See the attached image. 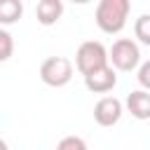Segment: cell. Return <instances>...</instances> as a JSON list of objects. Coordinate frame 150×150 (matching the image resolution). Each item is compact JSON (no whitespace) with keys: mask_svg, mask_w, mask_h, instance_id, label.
<instances>
[{"mask_svg":"<svg viewBox=\"0 0 150 150\" xmlns=\"http://www.w3.org/2000/svg\"><path fill=\"white\" fill-rule=\"evenodd\" d=\"M105 66H110V49H105L103 42L87 40V42H82L77 47V52H75V68L80 70L82 77L91 75V73H96V70H101Z\"/></svg>","mask_w":150,"mask_h":150,"instance_id":"obj_2","label":"cell"},{"mask_svg":"<svg viewBox=\"0 0 150 150\" xmlns=\"http://www.w3.org/2000/svg\"><path fill=\"white\" fill-rule=\"evenodd\" d=\"M14 52V40L7 28H0V61H9Z\"/></svg>","mask_w":150,"mask_h":150,"instance_id":"obj_11","label":"cell"},{"mask_svg":"<svg viewBox=\"0 0 150 150\" xmlns=\"http://www.w3.org/2000/svg\"><path fill=\"white\" fill-rule=\"evenodd\" d=\"M63 14V2L61 0H40L38 7H35V16H38V23L42 26H54Z\"/></svg>","mask_w":150,"mask_h":150,"instance_id":"obj_8","label":"cell"},{"mask_svg":"<svg viewBox=\"0 0 150 150\" xmlns=\"http://www.w3.org/2000/svg\"><path fill=\"white\" fill-rule=\"evenodd\" d=\"M124 105L131 112V117H136V120H150V91H145V89L129 91Z\"/></svg>","mask_w":150,"mask_h":150,"instance_id":"obj_7","label":"cell"},{"mask_svg":"<svg viewBox=\"0 0 150 150\" xmlns=\"http://www.w3.org/2000/svg\"><path fill=\"white\" fill-rule=\"evenodd\" d=\"M129 12H131L129 0H101L96 5L94 21L105 35H117V33L124 30Z\"/></svg>","mask_w":150,"mask_h":150,"instance_id":"obj_1","label":"cell"},{"mask_svg":"<svg viewBox=\"0 0 150 150\" xmlns=\"http://www.w3.org/2000/svg\"><path fill=\"white\" fill-rule=\"evenodd\" d=\"M124 112V103L117 96H103L94 105V122L98 127H115Z\"/></svg>","mask_w":150,"mask_h":150,"instance_id":"obj_5","label":"cell"},{"mask_svg":"<svg viewBox=\"0 0 150 150\" xmlns=\"http://www.w3.org/2000/svg\"><path fill=\"white\" fill-rule=\"evenodd\" d=\"M23 14V5L19 0H2L0 2V23L2 26H9V23H16Z\"/></svg>","mask_w":150,"mask_h":150,"instance_id":"obj_9","label":"cell"},{"mask_svg":"<svg viewBox=\"0 0 150 150\" xmlns=\"http://www.w3.org/2000/svg\"><path fill=\"white\" fill-rule=\"evenodd\" d=\"M134 35L141 45L150 47V14H141L134 21Z\"/></svg>","mask_w":150,"mask_h":150,"instance_id":"obj_10","label":"cell"},{"mask_svg":"<svg viewBox=\"0 0 150 150\" xmlns=\"http://www.w3.org/2000/svg\"><path fill=\"white\" fill-rule=\"evenodd\" d=\"M115 84H117V73H115L112 66H105V68L84 77V87L91 94H108V91L115 89Z\"/></svg>","mask_w":150,"mask_h":150,"instance_id":"obj_6","label":"cell"},{"mask_svg":"<svg viewBox=\"0 0 150 150\" xmlns=\"http://www.w3.org/2000/svg\"><path fill=\"white\" fill-rule=\"evenodd\" d=\"M40 80L47 87H66L73 80V61L66 56H49L40 63Z\"/></svg>","mask_w":150,"mask_h":150,"instance_id":"obj_4","label":"cell"},{"mask_svg":"<svg viewBox=\"0 0 150 150\" xmlns=\"http://www.w3.org/2000/svg\"><path fill=\"white\" fill-rule=\"evenodd\" d=\"M56 150H89L84 138L80 136H63L59 143H56Z\"/></svg>","mask_w":150,"mask_h":150,"instance_id":"obj_12","label":"cell"},{"mask_svg":"<svg viewBox=\"0 0 150 150\" xmlns=\"http://www.w3.org/2000/svg\"><path fill=\"white\" fill-rule=\"evenodd\" d=\"M110 66L120 73H131L141 68V47L131 38H120L110 47Z\"/></svg>","mask_w":150,"mask_h":150,"instance_id":"obj_3","label":"cell"},{"mask_svg":"<svg viewBox=\"0 0 150 150\" xmlns=\"http://www.w3.org/2000/svg\"><path fill=\"white\" fill-rule=\"evenodd\" d=\"M136 80H138L141 89L150 91V61H143V63H141V68H138V73H136Z\"/></svg>","mask_w":150,"mask_h":150,"instance_id":"obj_13","label":"cell"}]
</instances>
